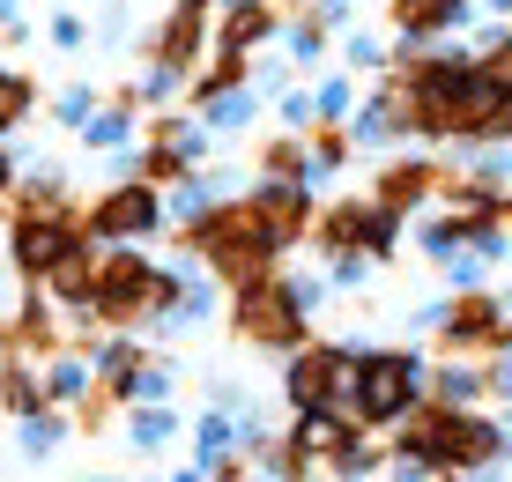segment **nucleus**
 <instances>
[{
  "instance_id": "nucleus-15",
  "label": "nucleus",
  "mask_w": 512,
  "mask_h": 482,
  "mask_svg": "<svg viewBox=\"0 0 512 482\" xmlns=\"http://www.w3.org/2000/svg\"><path fill=\"white\" fill-rule=\"evenodd\" d=\"M97 112H104L97 89H60V97H52V119H60V127H90Z\"/></svg>"
},
{
  "instance_id": "nucleus-21",
  "label": "nucleus",
  "mask_w": 512,
  "mask_h": 482,
  "mask_svg": "<svg viewBox=\"0 0 512 482\" xmlns=\"http://www.w3.org/2000/svg\"><path fill=\"white\" fill-rule=\"evenodd\" d=\"M290 52L297 60H320V23H290Z\"/></svg>"
},
{
  "instance_id": "nucleus-20",
  "label": "nucleus",
  "mask_w": 512,
  "mask_h": 482,
  "mask_svg": "<svg viewBox=\"0 0 512 482\" xmlns=\"http://www.w3.org/2000/svg\"><path fill=\"white\" fill-rule=\"evenodd\" d=\"M342 112H349V75H334V82L320 89V127H334Z\"/></svg>"
},
{
  "instance_id": "nucleus-12",
  "label": "nucleus",
  "mask_w": 512,
  "mask_h": 482,
  "mask_svg": "<svg viewBox=\"0 0 512 482\" xmlns=\"http://www.w3.org/2000/svg\"><path fill=\"white\" fill-rule=\"evenodd\" d=\"M82 141H90V149H134V104L112 97V104L90 119V127H82Z\"/></svg>"
},
{
  "instance_id": "nucleus-9",
  "label": "nucleus",
  "mask_w": 512,
  "mask_h": 482,
  "mask_svg": "<svg viewBox=\"0 0 512 482\" xmlns=\"http://www.w3.org/2000/svg\"><path fill=\"white\" fill-rule=\"evenodd\" d=\"M468 15V0H394V30L401 38H431V30H453Z\"/></svg>"
},
{
  "instance_id": "nucleus-23",
  "label": "nucleus",
  "mask_w": 512,
  "mask_h": 482,
  "mask_svg": "<svg viewBox=\"0 0 512 482\" xmlns=\"http://www.w3.org/2000/svg\"><path fill=\"white\" fill-rule=\"evenodd\" d=\"M349 67H386V52L372 38H349Z\"/></svg>"
},
{
  "instance_id": "nucleus-24",
  "label": "nucleus",
  "mask_w": 512,
  "mask_h": 482,
  "mask_svg": "<svg viewBox=\"0 0 512 482\" xmlns=\"http://www.w3.org/2000/svg\"><path fill=\"white\" fill-rule=\"evenodd\" d=\"M52 45H82V23H75V15H52Z\"/></svg>"
},
{
  "instance_id": "nucleus-5",
  "label": "nucleus",
  "mask_w": 512,
  "mask_h": 482,
  "mask_svg": "<svg viewBox=\"0 0 512 482\" xmlns=\"http://www.w3.org/2000/svg\"><path fill=\"white\" fill-rule=\"evenodd\" d=\"M505 334H512V312L490 290H461L446 312H438V342H446V356H468V349L483 356V349H498Z\"/></svg>"
},
{
  "instance_id": "nucleus-1",
  "label": "nucleus",
  "mask_w": 512,
  "mask_h": 482,
  "mask_svg": "<svg viewBox=\"0 0 512 482\" xmlns=\"http://www.w3.org/2000/svg\"><path fill=\"white\" fill-rule=\"evenodd\" d=\"M416 401H423V356L416 349H364L357 356V371H349V416L364 431L401 423Z\"/></svg>"
},
{
  "instance_id": "nucleus-25",
  "label": "nucleus",
  "mask_w": 512,
  "mask_h": 482,
  "mask_svg": "<svg viewBox=\"0 0 512 482\" xmlns=\"http://www.w3.org/2000/svg\"><path fill=\"white\" fill-rule=\"evenodd\" d=\"M453 482H498V468H475V475H453Z\"/></svg>"
},
{
  "instance_id": "nucleus-10",
  "label": "nucleus",
  "mask_w": 512,
  "mask_h": 482,
  "mask_svg": "<svg viewBox=\"0 0 512 482\" xmlns=\"http://www.w3.org/2000/svg\"><path fill=\"white\" fill-rule=\"evenodd\" d=\"M490 394V364H446L431 379V401H446V408H475Z\"/></svg>"
},
{
  "instance_id": "nucleus-22",
  "label": "nucleus",
  "mask_w": 512,
  "mask_h": 482,
  "mask_svg": "<svg viewBox=\"0 0 512 482\" xmlns=\"http://www.w3.org/2000/svg\"><path fill=\"white\" fill-rule=\"evenodd\" d=\"M490 394H498V401H512V349H498V356H490Z\"/></svg>"
},
{
  "instance_id": "nucleus-16",
  "label": "nucleus",
  "mask_w": 512,
  "mask_h": 482,
  "mask_svg": "<svg viewBox=\"0 0 512 482\" xmlns=\"http://www.w3.org/2000/svg\"><path fill=\"white\" fill-rule=\"evenodd\" d=\"M245 119H253V89H231V97L208 104V127H216V134H238Z\"/></svg>"
},
{
  "instance_id": "nucleus-14",
  "label": "nucleus",
  "mask_w": 512,
  "mask_h": 482,
  "mask_svg": "<svg viewBox=\"0 0 512 482\" xmlns=\"http://www.w3.org/2000/svg\"><path fill=\"white\" fill-rule=\"evenodd\" d=\"M30 104H38V82H30L23 67H8V82H0V119H8V127H23Z\"/></svg>"
},
{
  "instance_id": "nucleus-19",
  "label": "nucleus",
  "mask_w": 512,
  "mask_h": 482,
  "mask_svg": "<svg viewBox=\"0 0 512 482\" xmlns=\"http://www.w3.org/2000/svg\"><path fill=\"white\" fill-rule=\"evenodd\" d=\"M475 60H483V75L498 82V89H512V38H490L483 52H475Z\"/></svg>"
},
{
  "instance_id": "nucleus-18",
  "label": "nucleus",
  "mask_w": 512,
  "mask_h": 482,
  "mask_svg": "<svg viewBox=\"0 0 512 482\" xmlns=\"http://www.w3.org/2000/svg\"><path fill=\"white\" fill-rule=\"evenodd\" d=\"M171 386H179V364H156V356H149V371H141L134 401H171Z\"/></svg>"
},
{
  "instance_id": "nucleus-17",
  "label": "nucleus",
  "mask_w": 512,
  "mask_h": 482,
  "mask_svg": "<svg viewBox=\"0 0 512 482\" xmlns=\"http://www.w3.org/2000/svg\"><path fill=\"white\" fill-rule=\"evenodd\" d=\"M60 438H67V423L52 416V408H45V416H30V423H23V453H30V460H45V453H52Z\"/></svg>"
},
{
  "instance_id": "nucleus-3",
  "label": "nucleus",
  "mask_w": 512,
  "mask_h": 482,
  "mask_svg": "<svg viewBox=\"0 0 512 482\" xmlns=\"http://www.w3.org/2000/svg\"><path fill=\"white\" fill-rule=\"evenodd\" d=\"M349 371H357V349L305 342V349H290V356H282V394H290L297 416H312V408L349 401Z\"/></svg>"
},
{
  "instance_id": "nucleus-11",
  "label": "nucleus",
  "mask_w": 512,
  "mask_h": 482,
  "mask_svg": "<svg viewBox=\"0 0 512 482\" xmlns=\"http://www.w3.org/2000/svg\"><path fill=\"white\" fill-rule=\"evenodd\" d=\"M127 438L141 445V453H164V445H171V438H179V416H171V408H164V401H141V408H134V416H127Z\"/></svg>"
},
{
  "instance_id": "nucleus-8",
  "label": "nucleus",
  "mask_w": 512,
  "mask_h": 482,
  "mask_svg": "<svg viewBox=\"0 0 512 482\" xmlns=\"http://www.w3.org/2000/svg\"><path fill=\"white\" fill-rule=\"evenodd\" d=\"M275 38V8L268 0H238V8H223V23H216V52H253V45H268Z\"/></svg>"
},
{
  "instance_id": "nucleus-2",
  "label": "nucleus",
  "mask_w": 512,
  "mask_h": 482,
  "mask_svg": "<svg viewBox=\"0 0 512 482\" xmlns=\"http://www.w3.org/2000/svg\"><path fill=\"white\" fill-rule=\"evenodd\" d=\"M231 334L245 349L290 356V349H305V305L290 297V282H282V275H268V282H253V290L231 297Z\"/></svg>"
},
{
  "instance_id": "nucleus-6",
  "label": "nucleus",
  "mask_w": 512,
  "mask_h": 482,
  "mask_svg": "<svg viewBox=\"0 0 512 482\" xmlns=\"http://www.w3.org/2000/svg\"><path fill=\"white\" fill-rule=\"evenodd\" d=\"M253 201H260V216H268V230H275L282 253L312 230V186H297V178H260Z\"/></svg>"
},
{
  "instance_id": "nucleus-4",
  "label": "nucleus",
  "mask_w": 512,
  "mask_h": 482,
  "mask_svg": "<svg viewBox=\"0 0 512 482\" xmlns=\"http://www.w3.org/2000/svg\"><path fill=\"white\" fill-rule=\"evenodd\" d=\"M164 216H171L164 193H156L149 178H127V186L97 193V208H90V238H104V245H134V238H149V230L164 223Z\"/></svg>"
},
{
  "instance_id": "nucleus-7",
  "label": "nucleus",
  "mask_w": 512,
  "mask_h": 482,
  "mask_svg": "<svg viewBox=\"0 0 512 482\" xmlns=\"http://www.w3.org/2000/svg\"><path fill=\"white\" fill-rule=\"evenodd\" d=\"M431 193H446V171L423 164V156H401V164H386V171H379V193H372V201H379V208H394V216H409V208H423Z\"/></svg>"
},
{
  "instance_id": "nucleus-13",
  "label": "nucleus",
  "mask_w": 512,
  "mask_h": 482,
  "mask_svg": "<svg viewBox=\"0 0 512 482\" xmlns=\"http://www.w3.org/2000/svg\"><path fill=\"white\" fill-rule=\"evenodd\" d=\"M260 178H297V186H312V156L297 149V134H275L268 149H260Z\"/></svg>"
}]
</instances>
